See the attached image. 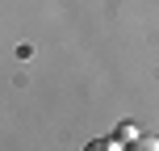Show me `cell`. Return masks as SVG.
Here are the masks:
<instances>
[{
  "mask_svg": "<svg viewBox=\"0 0 159 151\" xmlns=\"http://www.w3.org/2000/svg\"><path fill=\"white\" fill-rule=\"evenodd\" d=\"M126 147H130V151H159V139H151V134H134Z\"/></svg>",
  "mask_w": 159,
  "mask_h": 151,
  "instance_id": "cell-1",
  "label": "cell"
},
{
  "mask_svg": "<svg viewBox=\"0 0 159 151\" xmlns=\"http://www.w3.org/2000/svg\"><path fill=\"white\" fill-rule=\"evenodd\" d=\"M109 147H126V143H117V134H113V139H96V143H92V151H109Z\"/></svg>",
  "mask_w": 159,
  "mask_h": 151,
  "instance_id": "cell-2",
  "label": "cell"
}]
</instances>
